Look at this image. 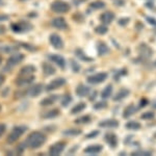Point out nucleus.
I'll return each instance as SVG.
<instances>
[{
  "instance_id": "7c9ffc66",
  "label": "nucleus",
  "mask_w": 156,
  "mask_h": 156,
  "mask_svg": "<svg viewBox=\"0 0 156 156\" xmlns=\"http://www.w3.org/2000/svg\"><path fill=\"white\" fill-rule=\"evenodd\" d=\"M126 127L128 129H131V130H137L140 128V124L136 121H131V122H128L126 124Z\"/></svg>"
},
{
  "instance_id": "20e7f679",
  "label": "nucleus",
  "mask_w": 156,
  "mask_h": 156,
  "mask_svg": "<svg viewBox=\"0 0 156 156\" xmlns=\"http://www.w3.org/2000/svg\"><path fill=\"white\" fill-rule=\"evenodd\" d=\"M23 59H24V55L23 54L19 53V52H14V53H12L11 56L9 57V59H7L6 67H5V69H4V70L9 71V70L12 69V68H14L15 66L19 65Z\"/></svg>"
},
{
  "instance_id": "37998d69",
  "label": "nucleus",
  "mask_w": 156,
  "mask_h": 156,
  "mask_svg": "<svg viewBox=\"0 0 156 156\" xmlns=\"http://www.w3.org/2000/svg\"><path fill=\"white\" fill-rule=\"evenodd\" d=\"M5 130H6V126L4 124H2V123H0V137H1L2 135L4 134Z\"/></svg>"
},
{
  "instance_id": "39448f33",
  "label": "nucleus",
  "mask_w": 156,
  "mask_h": 156,
  "mask_svg": "<svg viewBox=\"0 0 156 156\" xmlns=\"http://www.w3.org/2000/svg\"><path fill=\"white\" fill-rule=\"evenodd\" d=\"M51 9L57 14H64L70 11V4L62 0H55L51 4Z\"/></svg>"
},
{
  "instance_id": "c03bdc74",
  "label": "nucleus",
  "mask_w": 156,
  "mask_h": 156,
  "mask_svg": "<svg viewBox=\"0 0 156 156\" xmlns=\"http://www.w3.org/2000/svg\"><path fill=\"white\" fill-rule=\"evenodd\" d=\"M99 134V131L98 130H96V131H94V132H92V133H90V134H87V138H92V137H95L96 135Z\"/></svg>"
},
{
  "instance_id": "a211bd4d",
  "label": "nucleus",
  "mask_w": 156,
  "mask_h": 156,
  "mask_svg": "<svg viewBox=\"0 0 156 156\" xmlns=\"http://www.w3.org/2000/svg\"><path fill=\"white\" fill-rule=\"evenodd\" d=\"M90 93V90L89 87L84 84H79L78 87H76V95L79 97H84V96H87Z\"/></svg>"
},
{
  "instance_id": "2f4dec72",
  "label": "nucleus",
  "mask_w": 156,
  "mask_h": 156,
  "mask_svg": "<svg viewBox=\"0 0 156 156\" xmlns=\"http://www.w3.org/2000/svg\"><path fill=\"white\" fill-rule=\"evenodd\" d=\"M80 133H81V130L79 129H68V130H65L64 132H62V134L64 135H79Z\"/></svg>"
},
{
  "instance_id": "4be33fe9",
  "label": "nucleus",
  "mask_w": 156,
  "mask_h": 156,
  "mask_svg": "<svg viewBox=\"0 0 156 156\" xmlns=\"http://www.w3.org/2000/svg\"><path fill=\"white\" fill-rule=\"evenodd\" d=\"M140 53L142 56L144 57H150L152 55V49L150 48L149 46H147L146 44H142L140 46Z\"/></svg>"
},
{
  "instance_id": "9d476101",
  "label": "nucleus",
  "mask_w": 156,
  "mask_h": 156,
  "mask_svg": "<svg viewBox=\"0 0 156 156\" xmlns=\"http://www.w3.org/2000/svg\"><path fill=\"white\" fill-rule=\"evenodd\" d=\"M65 83H66V79H65V78H56V79L52 80V81L47 85L46 90L47 92H51V90H54L60 87H62Z\"/></svg>"
},
{
  "instance_id": "6e6d98bb",
  "label": "nucleus",
  "mask_w": 156,
  "mask_h": 156,
  "mask_svg": "<svg viewBox=\"0 0 156 156\" xmlns=\"http://www.w3.org/2000/svg\"><path fill=\"white\" fill-rule=\"evenodd\" d=\"M20 1H27V0H20Z\"/></svg>"
},
{
  "instance_id": "5fc2aeb1",
  "label": "nucleus",
  "mask_w": 156,
  "mask_h": 156,
  "mask_svg": "<svg viewBox=\"0 0 156 156\" xmlns=\"http://www.w3.org/2000/svg\"><path fill=\"white\" fill-rule=\"evenodd\" d=\"M154 66L156 67V60H155V62H154Z\"/></svg>"
},
{
  "instance_id": "dca6fc26",
  "label": "nucleus",
  "mask_w": 156,
  "mask_h": 156,
  "mask_svg": "<svg viewBox=\"0 0 156 156\" xmlns=\"http://www.w3.org/2000/svg\"><path fill=\"white\" fill-rule=\"evenodd\" d=\"M57 99H58V96H56V95H51V96H49V97L44 98V99L40 102V105L43 107L50 106V105L54 104V103L57 101Z\"/></svg>"
},
{
  "instance_id": "c756f323",
  "label": "nucleus",
  "mask_w": 156,
  "mask_h": 156,
  "mask_svg": "<svg viewBox=\"0 0 156 156\" xmlns=\"http://www.w3.org/2000/svg\"><path fill=\"white\" fill-rule=\"evenodd\" d=\"M112 84H108L106 87H105L104 90H103L101 96L103 99H107L108 97H110V95H112Z\"/></svg>"
},
{
  "instance_id": "49530a36",
  "label": "nucleus",
  "mask_w": 156,
  "mask_h": 156,
  "mask_svg": "<svg viewBox=\"0 0 156 156\" xmlns=\"http://www.w3.org/2000/svg\"><path fill=\"white\" fill-rule=\"evenodd\" d=\"M5 32H6V27L4 26V25L0 24V36H1V34H4Z\"/></svg>"
},
{
  "instance_id": "1a4fd4ad",
  "label": "nucleus",
  "mask_w": 156,
  "mask_h": 156,
  "mask_svg": "<svg viewBox=\"0 0 156 156\" xmlns=\"http://www.w3.org/2000/svg\"><path fill=\"white\" fill-rule=\"evenodd\" d=\"M49 41H50V44H51L55 49H62V47H64V42H62V39L57 34H50Z\"/></svg>"
},
{
  "instance_id": "c9c22d12",
  "label": "nucleus",
  "mask_w": 156,
  "mask_h": 156,
  "mask_svg": "<svg viewBox=\"0 0 156 156\" xmlns=\"http://www.w3.org/2000/svg\"><path fill=\"white\" fill-rule=\"evenodd\" d=\"M107 27L105 25H99L98 27H96V32L98 34H105L107 32Z\"/></svg>"
},
{
  "instance_id": "a878e982",
  "label": "nucleus",
  "mask_w": 156,
  "mask_h": 156,
  "mask_svg": "<svg viewBox=\"0 0 156 156\" xmlns=\"http://www.w3.org/2000/svg\"><path fill=\"white\" fill-rule=\"evenodd\" d=\"M134 112H135V107L133 106L132 104L128 105V106L124 109V112H123V117H124L125 119H127V118H129L130 115H132L134 114Z\"/></svg>"
},
{
  "instance_id": "4468645a",
  "label": "nucleus",
  "mask_w": 156,
  "mask_h": 156,
  "mask_svg": "<svg viewBox=\"0 0 156 156\" xmlns=\"http://www.w3.org/2000/svg\"><path fill=\"white\" fill-rule=\"evenodd\" d=\"M36 71V67L32 66V65H27V66H24L20 69L19 75L20 76H28V75H32Z\"/></svg>"
},
{
  "instance_id": "8fccbe9b",
  "label": "nucleus",
  "mask_w": 156,
  "mask_h": 156,
  "mask_svg": "<svg viewBox=\"0 0 156 156\" xmlns=\"http://www.w3.org/2000/svg\"><path fill=\"white\" fill-rule=\"evenodd\" d=\"M147 20H148V21H150V23L152 25H156V20L155 19L151 18V17H147Z\"/></svg>"
},
{
  "instance_id": "393cba45",
  "label": "nucleus",
  "mask_w": 156,
  "mask_h": 156,
  "mask_svg": "<svg viewBox=\"0 0 156 156\" xmlns=\"http://www.w3.org/2000/svg\"><path fill=\"white\" fill-rule=\"evenodd\" d=\"M97 49H98V53H99V55H101V56L109 52V48H108V46L103 42L98 43V48Z\"/></svg>"
},
{
  "instance_id": "0eeeda50",
  "label": "nucleus",
  "mask_w": 156,
  "mask_h": 156,
  "mask_svg": "<svg viewBox=\"0 0 156 156\" xmlns=\"http://www.w3.org/2000/svg\"><path fill=\"white\" fill-rule=\"evenodd\" d=\"M65 147H66V143L65 142H57L54 145H52L49 149V155L50 156H56L59 155L60 153L64 151Z\"/></svg>"
},
{
  "instance_id": "79ce46f5",
  "label": "nucleus",
  "mask_w": 156,
  "mask_h": 156,
  "mask_svg": "<svg viewBox=\"0 0 156 156\" xmlns=\"http://www.w3.org/2000/svg\"><path fill=\"white\" fill-rule=\"evenodd\" d=\"M71 64H72V69L74 70L75 72H78V71H79V68H80V67H79V65H78L76 62H74V60H72Z\"/></svg>"
},
{
  "instance_id": "9b49d317",
  "label": "nucleus",
  "mask_w": 156,
  "mask_h": 156,
  "mask_svg": "<svg viewBox=\"0 0 156 156\" xmlns=\"http://www.w3.org/2000/svg\"><path fill=\"white\" fill-rule=\"evenodd\" d=\"M51 24H52V26H53L54 28H56V29L64 30V29L68 28L67 21L65 20V18H62V17H56V18L52 19Z\"/></svg>"
},
{
  "instance_id": "864d4df0",
  "label": "nucleus",
  "mask_w": 156,
  "mask_h": 156,
  "mask_svg": "<svg viewBox=\"0 0 156 156\" xmlns=\"http://www.w3.org/2000/svg\"><path fill=\"white\" fill-rule=\"evenodd\" d=\"M1 62H2V56L0 55V65H1Z\"/></svg>"
},
{
  "instance_id": "f03ea898",
  "label": "nucleus",
  "mask_w": 156,
  "mask_h": 156,
  "mask_svg": "<svg viewBox=\"0 0 156 156\" xmlns=\"http://www.w3.org/2000/svg\"><path fill=\"white\" fill-rule=\"evenodd\" d=\"M26 129H27L26 126H16V127H14L12 131L9 132V136H7V138H6L7 143H9V144H14V143H16L17 140L21 137V135L24 134L25 131H26Z\"/></svg>"
},
{
  "instance_id": "6e6552de",
  "label": "nucleus",
  "mask_w": 156,
  "mask_h": 156,
  "mask_svg": "<svg viewBox=\"0 0 156 156\" xmlns=\"http://www.w3.org/2000/svg\"><path fill=\"white\" fill-rule=\"evenodd\" d=\"M106 78H107L106 73H104V72L97 73V74H94V75H92V76L87 77V82L92 84H98V83L103 82Z\"/></svg>"
},
{
  "instance_id": "72a5a7b5",
  "label": "nucleus",
  "mask_w": 156,
  "mask_h": 156,
  "mask_svg": "<svg viewBox=\"0 0 156 156\" xmlns=\"http://www.w3.org/2000/svg\"><path fill=\"white\" fill-rule=\"evenodd\" d=\"M19 45L21 47H23L24 49L28 50V51H31V52H34L37 51V48L34 46H32V45L30 44H27V43H19Z\"/></svg>"
},
{
  "instance_id": "f704fd0d",
  "label": "nucleus",
  "mask_w": 156,
  "mask_h": 156,
  "mask_svg": "<svg viewBox=\"0 0 156 156\" xmlns=\"http://www.w3.org/2000/svg\"><path fill=\"white\" fill-rule=\"evenodd\" d=\"M71 101H72L71 96H70V95H66V96H64V98H62V105L64 107H66L71 103Z\"/></svg>"
},
{
  "instance_id": "e433bc0d",
  "label": "nucleus",
  "mask_w": 156,
  "mask_h": 156,
  "mask_svg": "<svg viewBox=\"0 0 156 156\" xmlns=\"http://www.w3.org/2000/svg\"><path fill=\"white\" fill-rule=\"evenodd\" d=\"M0 50H1L2 52H6V53H9V52L16 51L17 48H15L14 46H2V47H0Z\"/></svg>"
},
{
  "instance_id": "5701e85b",
  "label": "nucleus",
  "mask_w": 156,
  "mask_h": 156,
  "mask_svg": "<svg viewBox=\"0 0 156 156\" xmlns=\"http://www.w3.org/2000/svg\"><path fill=\"white\" fill-rule=\"evenodd\" d=\"M102 151V146L100 145H94V146H90V147L85 148L84 153L87 154H98Z\"/></svg>"
},
{
  "instance_id": "412c9836",
  "label": "nucleus",
  "mask_w": 156,
  "mask_h": 156,
  "mask_svg": "<svg viewBox=\"0 0 156 156\" xmlns=\"http://www.w3.org/2000/svg\"><path fill=\"white\" fill-rule=\"evenodd\" d=\"M100 127H106V128H115L119 126V122L117 120H106L102 121L99 123Z\"/></svg>"
},
{
  "instance_id": "4c0bfd02",
  "label": "nucleus",
  "mask_w": 156,
  "mask_h": 156,
  "mask_svg": "<svg viewBox=\"0 0 156 156\" xmlns=\"http://www.w3.org/2000/svg\"><path fill=\"white\" fill-rule=\"evenodd\" d=\"M25 147H26V145H25V143L23 144V143H22V144H20L18 147H17V154H22V153L24 152V150H25Z\"/></svg>"
},
{
  "instance_id": "4d7b16f0",
  "label": "nucleus",
  "mask_w": 156,
  "mask_h": 156,
  "mask_svg": "<svg viewBox=\"0 0 156 156\" xmlns=\"http://www.w3.org/2000/svg\"><path fill=\"white\" fill-rule=\"evenodd\" d=\"M0 110H1V105H0Z\"/></svg>"
},
{
  "instance_id": "ea45409f",
  "label": "nucleus",
  "mask_w": 156,
  "mask_h": 156,
  "mask_svg": "<svg viewBox=\"0 0 156 156\" xmlns=\"http://www.w3.org/2000/svg\"><path fill=\"white\" fill-rule=\"evenodd\" d=\"M151 152H148V151H136V152H133L132 155L136 156V155H150Z\"/></svg>"
},
{
  "instance_id": "cd10ccee",
  "label": "nucleus",
  "mask_w": 156,
  "mask_h": 156,
  "mask_svg": "<svg viewBox=\"0 0 156 156\" xmlns=\"http://www.w3.org/2000/svg\"><path fill=\"white\" fill-rule=\"evenodd\" d=\"M75 53H76L78 58L83 60V62H92V60H93V58H90V57H87V55L84 54V52L82 51V50H80V49H77L76 51H75Z\"/></svg>"
},
{
  "instance_id": "aec40b11",
  "label": "nucleus",
  "mask_w": 156,
  "mask_h": 156,
  "mask_svg": "<svg viewBox=\"0 0 156 156\" xmlns=\"http://www.w3.org/2000/svg\"><path fill=\"white\" fill-rule=\"evenodd\" d=\"M58 115H59V109L54 108V109L48 110V112L42 114L41 117L43 118V119H54V118L58 117Z\"/></svg>"
},
{
  "instance_id": "de8ad7c7",
  "label": "nucleus",
  "mask_w": 156,
  "mask_h": 156,
  "mask_svg": "<svg viewBox=\"0 0 156 156\" xmlns=\"http://www.w3.org/2000/svg\"><path fill=\"white\" fill-rule=\"evenodd\" d=\"M6 20H9V16H6V15H0V22L6 21Z\"/></svg>"
},
{
  "instance_id": "c85d7f7f",
  "label": "nucleus",
  "mask_w": 156,
  "mask_h": 156,
  "mask_svg": "<svg viewBox=\"0 0 156 156\" xmlns=\"http://www.w3.org/2000/svg\"><path fill=\"white\" fill-rule=\"evenodd\" d=\"M105 6V3L101 0H96V1L92 2V3L90 4V7L93 9H103V7Z\"/></svg>"
},
{
  "instance_id": "3c124183",
  "label": "nucleus",
  "mask_w": 156,
  "mask_h": 156,
  "mask_svg": "<svg viewBox=\"0 0 156 156\" xmlns=\"http://www.w3.org/2000/svg\"><path fill=\"white\" fill-rule=\"evenodd\" d=\"M96 95H97V92H94V93H93L92 96H90V97H89V99L90 100V101H93V100H94L95 98H96Z\"/></svg>"
},
{
  "instance_id": "f8f14e48",
  "label": "nucleus",
  "mask_w": 156,
  "mask_h": 156,
  "mask_svg": "<svg viewBox=\"0 0 156 156\" xmlns=\"http://www.w3.org/2000/svg\"><path fill=\"white\" fill-rule=\"evenodd\" d=\"M43 92V84L41 83H37V84H34V85H31L30 87L26 90V93H27V96L29 97H37L40 94Z\"/></svg>"
},
{
  "instance_id": "f3484780",
  "label": "nucleus",
  "mask_w": 156,
  "mask_h": 156,
  "mask_svg": "<svg viewBox=\"0 0 156 156\" xmlns=\"http://www.w3.org/2000/svg\"><path fill=\"white\" fill-rule=\"evenodd\" d=\"M42 69H43V72L46 76H51V75H54L55 74V68L52 66L51 64H48V62H43L42 65Z\"/></svg>"
},
{
  "instance_id": "58836bf2",
  "label": "nucleus",
  "mask_w": 156,
  "mask_h": 156,
  "mask_svg": "<svg viewBox=\"0 0 156 156\" xmlns=\"http://www.w3.org/2000/svg\"><path fill=\"white\" fill-rule=\"evenodd\" d=\"M106 105H107V103L106 102H99V103H97L96 105L94 106L95 109H101V108H104V107H106Z\"/></svg>"
},
{
  "instance_id": "603ef678",
  "label": "nucleus",
  "mask_w": 156,
  "mask_h": 156,
  "mask_svg": "<svg viewBox=\"0 0 156 156\" xmlns=\"http://www.w3.org/2000/svg\"><path fill=\"white\" fill-rule=\"evenodd\" d=\"M146 103H148L147 101H146V100L145 99H143L142 100V103H140V104H142V105H140V106H142V107H144L145 106V104H146Z\"/></svg>"
},
{
  "instance_id": "09e8293b",
  "label": "nucleus",
  "mask_w": 156,
  "mask_h": 156,
  "mask_svg": "<svg viewBox=\"0 0 156 156\" xmlns=\"http://www.w3.org/2000/svg\"><path fill=\"white\" fill-rule=\"evenodd\" d=\"M4 81H5V76L3 74H0V87L4 83Z\"/></svg>"
},
{
  "instance_id": "6ab92c4d",
  "label": "nucleus",
  "mask_w": 156,
  "mask_h": 156,
  "mask_svg": "<svg viewBox=\"0 0 156 156\" xmlns=\"http://www.w3.org/2000/svg\"><path fill=\"white\" fill-rule=\"evenodd\" d=\"M115 19V15L112 14V12H103V14L100 16V21L104 24H109L112 22V20Z\"/></svg>"
},
{
  "instance_id": "a19ab883",
  "label": "nucleus",
  "mask_w": 156,
  "mask_h": 156,
  "mask_svg": "<svg viewBox=\"0 0 156 156\" xmlns=\"http://www.w3.org/2000/svg\"><path fill=\"white\" fill-rule=\"evenodd\" d=\"M154 118V114L152 112H145L144 115H142V119H152Z\"/></svg>"
},
{
  "instance_id": "473e14b6",
  "label": "nucleus",
  "mask_w": 156,
  "mask_h": 156,
  "mask_svg": "<svg viewBox=\"0 0 156 156\" xmlns=\"http://www.w3.org/2000/svg\"><path fill=\"white\" fill-rule=\"evenodd\" d=\"M90 121V115H83V117H80L75 120V123L76 124H85V123H89Z\"/></svg>"
},
{
  "instance_id": "b1692460",
  "label": "nucleus",
  "mask_w": 156,
  "mask_h": 156,
  "mask_svg": "<svg viewBox=\"0 0 156 156\" xmlns=\"http://www.w3.org/2000/svg\"><path fill=\"white\" fill-rule=\"evenodd\" d=\"M129 90H127V89H122V90H120L119 92L117 93V95L114 97V100L115 101H120V100H122V99H124L125 97H127L128 95H129Z\"/></svg>"
},
{
  "instance_id": "7ed1b4c3",
  "label": "nucleus",
  "mask_w": 156,
  "mask_h": 156,
  "mask_svg": "<svg viewBox=\"0 0 156 156\" xmlns=\"http://www.w3.org/2000/svg\"><path fill=\"white\" fill-rule=\"evenodd\" d=\"M32 25L26 21H19L11 24V28L15 34H23L32 29Z\"/></svg>"
},
{
  "instance_id": "ddd939ff",
  "label": "nucleus",
  "mask_w": 156,
  "mask_h": 156,
  "mask_svg": "<svg viewBox=\"0 0 156 156\" xmlns=\"http://www.w3.org/2000/svg\"><path fill=\"white\" fill-rule=\"evenodd\" d=\"M49 59L52 60L54 64H56L60 69H65L66 68V60H65L64 57L62 55H58V54H49L48 55Z\"/></svg>"
},
{
  "instance_id": "2eb2a0df",
  "label": "nucleus",
  "mask_w": 156,
  "mask_h": 156,
  "mask_svg": "<svg viewBox=\"0 0 156 156\" xmlns=\"http://www.w3.org/2000/svg\"><path fill=\"white\" fill-rule=\"evenodd\" d=\"M105 142H106L112 148L117 147V145H118V137H117V135H115V133H112V132L106 133V134H105Z\"/></svg>"
},
{
  "instance_id": "f257e3e1",
  "label": "nucleus",
  "mask_w": 156,
  "mask_h": 156,
  "mask_svg": "<svg viewBox=\"0 0 156 156\" xmlns=\"http://www.w3.org/2000/svg\"><path fill=\"white\" fill-rule=\"evenodd\" d=\"M46 142V135L41 131H34L27 136L25 140V145L28 147L29 149L34 150L43 146Z\"/></svg>"
},
{
  "instance_id": "bb28decb",
  "label": "nucleus",
  "mask_w": 156,
  "mask_h": 156,
  "mask_svg": "<svg viewBox=\"0 0 156 156\" xmlns=\"http://www.w3.org/2000/svg\"><path fill=\"white\" fill-rule=\"evenodd\" d=\"M85 108V103L84 102H81V103H78V104L75 105L74 107L71 109V114L72 115H76V114H79Z\"/></svg>"
},
{
  "instance_id": "a18cd8bd",
  "label": "nucleus",
  "mask_w": 156,
  "mask_h": 156,
  "mask_svg": "<svg viewBox=\"0 0 156 156\" xmlns=\"http://www.w3.org/2000/svg\"><path fill=\"white\" fill-rule=\"evenodd\" d=\"M128 21H129V18H125V19H120L119 21V24L120 25H126L128 23Z\"/></svg>"
},
{
  "instance_id": "423d86ee",
  "label": "nucleus",
  "mask_w": 156,
  "mask_h": 156,
  "mask_svg": "<svg viewBox=\"0 0 156 156\" xmlns=\"http://www.w3.org/2000/svg\"><path fill=\"white\" fill-rule=\"evenodd\" d=\"M34 75H28V76H20L16 79V85L19 87H24L26 85H29L34 82Z\"/></svg>"
}]
</instances>
